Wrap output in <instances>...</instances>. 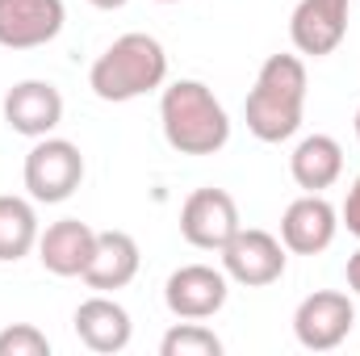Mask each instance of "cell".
Returning a JSON list of instances; mask_svg holds the SVG:
<instances>
[{
    "instance_id": "cell-12",
    "label": "cell",
    "mask_w": 360,
    "mask_h": 356,
    "mask_svg": "<svg viewBox=\"0 0 360 356\" xmlns=\"http://www.w3.org/2000/svg\"><path fill=\"white\" fill-rule=\"evenodd\" d=\"M4 122L13 134L25 139H46L63 122V92L51 80H21L4 92Z\"/></svg>"
},
{
    "instance_id": "cell-6",
    "label": "cell",
    "mask_w": 360,
    "mask_h": 356,
    "mask_svg": "<svg viewBox=\"0 0 360 356\" xmlns=\"http://www.w3.org/2000/svg\"><path fill=\"white\" fill-rule=\"evenodd\" d=\"M222 256V272L235 281V285H243V289H264L272 281H281L285 276V243L269 235V231H260V227H239L235 231V239L218 252Z\"/></svg>"
},
{
    "instance_id": "cell-10",
    "label": "cell",
    "mask_w": 360,
    "mask_h": 356,
    "mask_svg": "<svg viewBox=\"0 0 360 356\" xmlns=\"http://www.w3.org/2000/svg\"><path fill=\"white\" fill-rule=\"evenodd\" d=\"M340 231V214L323 193H306L297 201H289V210L281 214V243L293 256H319L335 243Z\"/></svg>"
},
{
    "instance_id": "cell-11",
    "label": "cell",
    "mask_w": 360,
    "mask_h": 356,
    "mask_svg": "<svg viewBox=\"0 0 360 356\" xmlns=\"http://www.w3.org/2000/svg\"><path fill=\"white\" fill-rule=\"evenodd\" d=\"M68 21L63 0H0V46L34 51L59 38Z\"/></svg>"
},
{
    "instance_id": "cell-18",
    "label": "cell",
    "mask_w": 360,
    "mask_h": 356,
    "mask_svg": "<svg viewBox=\"0 0 360 356\" xmlns=\"http://www.w3.org/2000/svg\"><path fill=\"white\" fill-rule=\"evenodd\" d=\"M160 352L164 356H222V340L210 327H201L193 319H180L176 327L164 336Z\"/></svg>"
},
{
    "instance_id": "cell-2",
    "label": "cell",
    "mask_w": 360,
    "mask_h": 356,
    "mask_svg": "<svg viewBox=\"0 0 360 356\" xmlns=\"http://www.w3.org/2000/svg\"><path fill=\"white\" fill-rule=\"evenodd\" d=\"M164 139L180 155H218L231 143V117L201 80H176L160 96Z\"/></svg>"
},
{
    "instance_id": "cell-4",
    "label": "cell",
    "mask_w": 360,
    "mask_h": 356,
    "mask_svg": "<svg viewBox=\"0 0 360 356\" xmlns=\"http://www.w3.org/2000/svg\"><path fill=\"white\" fill-rule=\"evenodd\" d=\"M21 177H25V189H30L34 201L59 205V201H68L80 189V180H84V155H80L76 143L46 134V139H34Z\"/></svg>"
},
{
    "instance_id": "cell-19",
    "label": "cell",
    "mask_w": 360,
    "mask_h": 356,
    "mask_svg": "<svg viewBox=\"0 0 360 356\" xmlns=\"http://www.w3.org/2000/svg\"><path fill=\"white\" fill-rule=\"evenodd\" d=\"M0 356H51V340L34 323H13L0 331Z\"/></svg>"
},
{
    "instance_id": "cell-17",
    "label": "cell",
    "mask_w": 360,
    "mask_h": 356,
    "mask_svg": "<svg viewBox=\"0 0 360 356\" xmlns=\"http://www.w3.org/2000/svg\"><path fill=\"white\" fill-rule=\"evenodd\" d=\"M38 235L42 231H38L34 201L4 193L0 197V260L4 265H17L21 256H30L38 248Z\"/></svg>"
},
{
    "instance_id": "cell-3",
    "label": "cell",
    "mask_w": 360,
    "mask_h": 356,
    "mask_svg": "<svg viewBox=\"0 0 360 356\" xmlns=\"http://www.w3.org/2000/svg\"><path fill=\"white\" fill-rule=\"evenodd\" d=\"M164 80H168V51L151 34L113 38V46H105V55H96L89 72V89L109 105L147 96V92L164 89Z\"/></svg>"
},
{
    "instance_id": "cell-23",
    "label": "cell",
    "mask_w": 360,
    "mask_h": 356,
    "mask_svg": "<svg viewBox=\"0 0 360 356\" xmlns=\"http://www.w3.org/2000/svg\"><path fill=\"white\" fill-rule=\"evenodd\" d=\"M356 139H360V109H356Z\"/></svg>"
},
{
    "instance_id": "cell-13",
    "label": "cell",
    "mask_w": 360,
    "mask_h": 356,
    "mask_svg": "<svg viewBox=\"0 0 360 356\" xmlns=\"http://www.w3.org/2000/svg\"><path fill=\"white\" fill-rule=\"evenodd\" d=\"M72 327H76L80 344H84L89 352H101V356L122 352V348L130 344V336H134V323H130L126 306L113 302V298H105V293H92V298H84V302L76 306Z\"/></svg>"
},
{
    "instance_id": "cell-22",
    "label": "cell",
    "mask_w": 360,
    "mask_h": 356,
    "mask_svg": "<svg viewBox=\"0 0 360 356\" xmlns=\"http://www.w3.org/2000/svg\"><path fill=\"white\" fill-rule=\"evenodd\" d=\"M89 4H96V8H109V13H113V8H122L126 0H89Z\"/></svg>"
},
{
    "instance_id": "cell-1",
    "label": "cell",
    "mask_w": 360,
    "mask_h": 356,
    "mask_svg": "<svg viewBox=\"0 0 360 356\" xmlns=\"http://www.w3.org/2000/svg\"><path fill=\"white\" fill-rule=\"evenodd\" d=\"M306 63L302 55H269L243 101V122L260 143H285L302 130L306 113Z\"/></svg>"
},
{
    "instance_id": "cell-24",
    "label": "cell",
    "mask_w": 360,
    "mask_h": 356,
    "mask_svg": "<svg viewBox=\"0 0 360 356\" xmlns=\"http://www.w3.org/2000/svg\"><path fill=\"white\" fill-rule=\"evenodd\" d=\"M160 4H176V0H160Z\"/></svg>"
},
{
    "instance_id": "cell-5",
    "label": "cell",
    "mask_w": 360,
    "mask_h": 356,
    "mask_svg": "<svg viewBox=\"0 0 360 356\" xmlns=\"http://www.w3.org/2000/svg\"><path fill=\"white\" fill-rule=\"evenodd\" d=\"M356 306L340 289H314L310 298L297 302L293 310V336L306 352H331L352 336Z\"/></svg>"
},
{
    "instance_id": "cell-7",
    "label": "cell",
    "mask_w": 360,
    "mask_h": 356,
    "mask_svg": "<svg viewBox=\"0 0 360 356\" xmlns=\"http://www.w3.org/2000/svg\"><path fill=\"white\" fill-rule=\"evenodd\" d=\"M239 227H243L239 205H235V197L226 189H214V184L197 189L180 205V235H184V243H193L201 252H222L235 239Z\"/></svg>"
},
{
    "instance_id": "cell-21",
    "label": "cell",
    "mask_w": 360,
    "mask_h": 356,
    "mask_svg": "<svg viewBox=\"0 0 360 356\" xmlns=\"http://www.w3.org/2000/svg\"><path fill=\"white\" fill-rule=\"evenodd\" d=\"M344 276H348V289H352V293L360 298V248L352 252V256H348V268H344Z\"/></svg>"
},
{
    "instance_id": "cell-16",
    "label": "cell",
    "mask_w": 360,
    "mask_h": 356,
    "mask_svg": "<svg viewBox=\"0 0 360 356\" xmlns=\"http://www.w3.org/2000/svg\"><path fill=\"white\" fill-rule=\"evenodd\" d=\"M289 172L297 180V189L323 193L344 177V147L331 134H306L289 155Z\"/></svg>"
},
{
    "instance_id": "cell-8",
    "label": "cell",
    "mask_w": 360,
    "mask_h": 356,
    "mask_svg": "<svg viewBox=\"0 0 360 356\" xmlns=\"http://www.w3.org/2000/svg\"><path fill=\"white\" fill-rule=\"evenodd\" d=\"M226 293H231V276L214 265H184L168 276L164 285V302L176 319H214L222 306H226Z\"/></svg>"
},
{
    "instance_id": "cell-15",
    "label": "cell",
    "mask_w": 360,
    "mask_h": 356,
    "mask_svg": "<svg viewBox=\"0 0 360 356\" xmlns=\"http://www.w3.org/2000/svg\"><path fill=\"white\" fill-rule=\"evenodd\" d=\"M139 243L134 235L126 231H96V248H92V260L84 268V285L96 293H113V289H126L134 276H139Z\"/></svg>"
},
{
    "instance_id": "cell-20",
    "label": "cell",
    "mask_w": 360,
    "mask_h": 356,
    "mask_svg": "<svg viewBox=\"0 0 360 356\" xmlns=\"http://www.w3.org/2000/svg\"><path fill=\"white\" fill-rule=\"evenodd\" d=\"M340 218H344V227H348V231L360 239V177L352 180V189H348V201H344Z\"/></svg>"
},
{
    "instance_id": "cell-9",
    "label": "cell",
    "mask_w": 360,
    "mask_h": 356,
    "mask_svg": "<svg viewBox=\"0 0 360 356\" xmlns=\"http://www.w3.org/2000/svg\"><path fill=\"white\" fill-rule=\"evenodd\" d=\"M348 4L352 0H297V8L289 17L293 51L310 55V59L340 51V42L348 38Z\"/></svg>"
},
{
    "instance_id": "cell-14",
    "label": "cell",
    "mask_w": 360,
    "mask_h": 356,
    "mask_svg": "<svg viewBox=\"0 0 360 356\" xmlns=\"http://www.w3.org/2000/svg\"><path fill=\"white\" fill-rule=\"evenodd\" d=\"M96 248V231L80 218H59L38 235V260L55 276H84Z\"/></svg>"
}]
</instances>
